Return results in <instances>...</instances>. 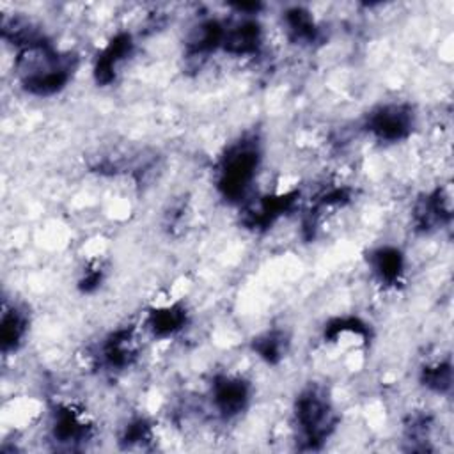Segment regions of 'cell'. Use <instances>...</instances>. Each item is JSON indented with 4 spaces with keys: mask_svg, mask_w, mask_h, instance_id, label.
Listing matches in <instances>:
<instances>
[{
    "mask_svg": "<svg viewBox=\"0 0 454 454\" xmlns=\"http://www.w3.org/2000/svg\"><path fill=\"white\" fill-rule=\"evenodd\" d=\"M252 401V385L241 374L220 372L207 385V406L220 420H234L247 411Z\"/></svg>",
    "mask_w": 454,
    "mask_h": 454,
    "instance_id": "5",
    "label": "cell"
},
{
    "mask_svg": "<svg viewBox=\"0 0 454 454\" xmlns=\"http://www.w3.org/2000/svg\"><path fill=\"white\" fill-rule=\"evenodd\" d=\"M367 268L380 286L397 287L406 270V259L401 248L394 245H381L369 252Z\"/></svg>",
    "mask_w": 454,
    "mask_h": 454,
    "instance_id": "6",
    "label": "cell"
},
{
    "mask_svg": "<svg viewBox=\"0 0 454 454\" xmlns=\"http://www.w3.org/2000/svg\"><path fill=\"white\" fill-rule=\"evenodd\" d=\"M76 66L78 57L57 48L48 37L16 50L12 62L20 87L35 98H50L64 90Z\"/></svg>",
    "mask_w": 454,
    "mask_h": 454,
    "instance_id": "1",
    "label": "cell"
},
{
    "mask_svg": "<svg viewBox=\"0 0 454 454\" xmlns=\"http://www.w3.org/2000/svg\"><path fill=\"white\" fill-rule=\"evenodd\" d=\"M417 126V114L404 101H387L367 112L362 129L380 144H401L408 140Z\"/></svg>",
    "mask_w": 454,
    "mask_h": 454,
    "instance_id": "4",
    "label": "cell"
},
{
    "mask_svg": "<svg viewBox=\"0 0 454 454\" xmlns=\"http://www.w3.org/2000/svg\"><path fill=\"white\" fill-rule=\"evenodd\" d=\"M30 328V316L28 310L16 301L4 300L2 307V319H0V340L4 355L16 353L28 335Z\"/></svg>",
    "mask_w": 454,
    "mask_h": 454,
    "instance_id": "7",
    "label": "cell"
},
{
    "mask_svg": "<svg viewBox=\"0 0 454 454\" xmlns=\"http://www.w3.org/2000/svg\"><path fill=\"white\" fill-rule=\"evenodd\" d=\"M337 413L328 390L321 385H309L300 390L293 403L294 438L305 449H317L337 427Z\"/></svg>",
    "mask_w": 454,
    "mask_h": 454,
    "instance_id": "3",
    "label": "cell"
},
{
    "mask_svg": "<svg viewBox=\"0 0 454 454\" xmlns=\"http://www.w3.org/2000/svg\"><path fill=\"white\" fill-rule=\"evenodd\" d=\"M261 163L262 149L257 135L245 133L229 142L215 167L218 193L236 206L247 202L254 195Z\"/></svg>",
    "mask_w": 454,
    "mask_h": 454,
    "instance_id": "2",
    "label": "cell"
}]
</instances>
